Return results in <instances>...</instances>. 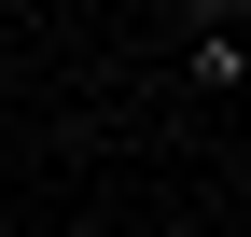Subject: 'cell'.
Wrapping results in <instances>:
<instances>
[{
	"instance_id": "1",
	"label": "cell",
	"mask_w": 251,
	"mask_h": 237,
	"mask_svg": "<svg viewBox=\"0 0 251 237\" xmlns=\"http://www.w3.org/2000/svg\"><path fill=\"white\" fill-rule=\"evenodd\" d=\"M181 70H196V84H251V14H196Z\"/></svg>"
}]
</instances>
